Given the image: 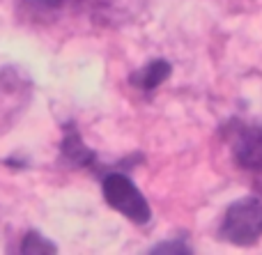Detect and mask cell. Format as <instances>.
Instances as JSON below:
<instances>
[{
    "label": "cell",
    "instance_id": "cell-6",
    "mask_svg": "<svg viewBox=\"0 0 262 255\" xmlns=\"http://www.w3.org/2000/svg\"><path fill=\"white\" fill-rule=\"evenodd\" d=\"M58 248H55L53 242H49L46 237H41L37 230H30V233L23 237L21 242V248H18V253L23 255H32V253H55Z\"/></svg>",
    "mask_w": 262,
    "mask_h": 255
},
{
    "label": "cell",
    "instance_id": "cell-7",
    "mask_svg": "<svg viewBox=\"0 0 262 255\" xmlns=\"http://www.w3.org/2000/svg\"><path fill=\"white\" fill-rule=\"evenodd\" d=\"M149 253H191V248L184 242H166V244H157L152 246Z\"/></svg>",
    "mask_w": 262,
    "mask_h": 255
},
{
    "label": "cell",
    "instance_id": "cell-4",
    "mask_svg": "<svg viewBox=\"0 0 262 255\" xmlns=\"http://www.w3.org/2000/svg\"><path fill=\"white\" fill-rule=\"evenodd\" d=\"M62 156L72 166H92L95 164V152L90 147H85L83 138L78 136V131L74 127H67L62 138Z\"/></svg>",
    "mask_w": 262,
    "mask_h": 255
},
{
    "label": "cell",
    "instance_id": "cell-3",
    "mask_svg": "<svg viewBox=\"0 0 262 255\" xmlns=\"http://www.w3.org/2000/svg\"><path fill=\"white\" fill-rule=\"evenodd\" d=\"M235 161L246 170H262V124L239 127L232 136Z\"/></svg>",
    "mask_w": 262,
    "mask_h": 255
},
{
    "label": "cell",
    "instance_id": "cell-2",
    "mask_svg": "<svg viewBox=\"0 0 262 255\" xmlns=\"http://www.w3.org/2000/svg\"><path fill=\"white\" fill-rule=\"evenodd\" d=\"M104 198L113 210H118L120 214H124L134 223H147L152 219L149 205L145 200V196L140 193V189L127 177L124 173H111L104 177Z\"/></svg>",
    "mask_w": 262,
    "mask_h": 255
},
{
    "label": "cell",
    "instance_id": "cell-5",
    "mask_svg": "<svg viewBox=\"0 0 262 255\" xmlns=\"http://www.w3.org/2000/svg\"><path fill=\"white\" fill-rule=\"evenodd\" d=\"M170 64L166 60H152L143 69H138L136 74H131V85L143 87V90H154L159 87L168 76H170Z\"/></svg>",
    "mask_w": 262,
    "mask_h": 255
},
{
    "label": "cell",
    "instance_id": "cell-1",
    "mask_svg": "<svg viewBox=\"0 0 262 255\" xmlns=\"http://www.w3.org/2000/svg\"><path fill=\"white\" fill-rule=\"evenodd\" d=\"M221 237L235 246H253L262 237V202L258 198H239L226 210Z\"/></svg>",
    "mask_w": 262,
    "mask_h": 255
}]
</instances>
